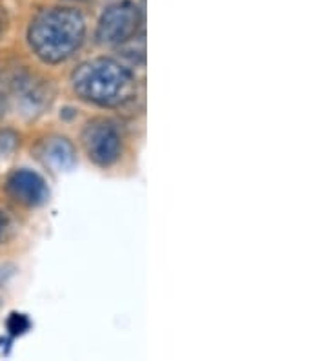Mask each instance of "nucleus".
<instances>
[{"mask_svg": "<svg viewBox=\"0 0 327 361\" xmlns=\"http://www.w3.org/2000/svg\"><path fill=\"white\" fill-rule=\"evenodd\" d=\"M86 18L79 9L68 6L40 9L27 27V44L42 62L60 64L82 48Z\"/></svg>", "mask_w": 327, "mask_h": 361, "instance_id": "obj_1", "label": "nucleus"}, {"mask_svg": "<svg viewBox=\"0 0 327 361\" xmlns=\"http://www.w3.org/2000/svg\"><path fill=\"white\" fill-rule=\"evenodd\" d=\"M27 326H30V322H27V317L24 314H11L8 319V331L11 332L13 336L22 334V332L27 331Z\"/></svg>", "mask_w": 327, "mask_h": 361, "instance_id": "obj_7", "label": "nucleus"}, {"mask_svg": "<svg viewBox=\"0 0 327 361\" xmlns=\"http://www.w3.org/2000/svg\"><path fill=\"white\" fill-rule=\"evenodd\" d=\"M6 226H8V219H6L4 214H2V212H0V243H2V238H4Z\"/></svg>", "mask_w": 327, "mask_h": 361, "instance_id": "obj_9", "label": "nucleus"}, {"mask_svg": "<svg viewBox=\"0 0 327 361\" xmlns=\"http://www.w3.org/2000/svg\"><path fill=\"white\" fill-rule=\"evenodd\" d=\"M82 146L86 155L96 166H113L122 152V139L117 126L105 119H95L82 130Z\"/></svg>", "mask_w": 327, "mask_h": 361, "instance_id": "obj_4", "label": "nucleus"}, {"mask_svg": "<svg viewBox=\"0 0 327 361\" xmlns=\"http://www.w3.org/2000/svg\"><path fill=\"white\" fill-rule=\"evenodd\" d=\"M35 154L44 166H49L55 172L71 170L77 161L75 146L71 145L70 139L60 135H53L40 141L35 148Z\"/></svg>", "mask_w": 327, "mask_h": 361, "instance_id": "obj_6", "label": "nucleus"}, {"mask_svg": "<svg viewBox=\"0 0 327 361\" xmlns=\"http://www.w3.org/2000/svg\"><path fill=\"white\" fill-rule=\"evenodd\" d=\"M6 190L15 203L27 208L42 207L49 199V188L46 180L27 168H20L9 173L6 180Z\"/></svg>", "mask_w": 327, "mask_h": 361, "instance_id": "obj_5", "label": "nucleus"}, {"mask_svg": "<svg viewBox=\"0 0 327 361\" xmlns=\"http://www.w3.org/2000/svg\"><path fill=\"white\" fill-rule=\"evenodd\" d=\"M77 97L102 108H117L135 97V77L115 59H91L71 73Z\"/></svg>", "mask_w": 327, "mask_h": 361, "instance_id": "obj_2", "label": "nucleus"}, {"mask_svg": "<svg viewBox=\"0 0 327 361\" xmlns=\"http://www.w3.org/2000/svg\"><path fill=\"white\" fill-rule=\"evenodd\" d=\"M142 24L139 6L131 0H120L108 6L96 24V42L102 46H120L135 39Z\"/></svg>", "mask_w": 327, "mask_h": 361, "instance_id": "obj_3", "label": "nucleus"}, {"mask_svg": "<svg viewBox=\"0 0 327 361\" xmlns=\"http://www.w3.org/2000/svg\"><path fill=\"white\" fill-rule=\"evenodd\" d=\"M2 30H4V23H2V17H0V35H2Z\"/></svg>", "mask_w": 327, "mask_h": 361, "instance_id": "obj_10", "label": "nucleus"}, {"mask_svg": "<svg viewBox=\"0 0 327 361\" xmlns=\"http://www.w3.org/2000/svg\"><path fill=\"white\" fill-rule=\"evenodd\" d=\"M18 139L13 132H0V154H11L17 148Z\"/></svg>", "mask_w": 327, "mask_h": 361, "instance_id": "obj_8", "label": "nucleus"}, {"mask_svg": "<svg viewBox=\"0 0 327 361\" xmlns=\"http://www.w3.org/2000/svg\"><path fill=\"white\" fill-rule=\"evenodd\" d=\"M70 2H82V0H70Z\"/></svg>", "mask_w": 327, "mask_h": 361, "instance_id": "obj_11", "label": "nucleus"}, {"mask_svg": "<svg viewBox=\"0 0 327 361\" xmlns=\"http://www.w3.org/2000/svg\"><path fill=\"white\" fill-rule=\"evenodd\" d=\"M0 309H2V300H0Z\"/></svg>", "mask_w": 327, "mask_h": 361, "instance_id": "obj_12", "label": "nucleus"}]
</instances>
